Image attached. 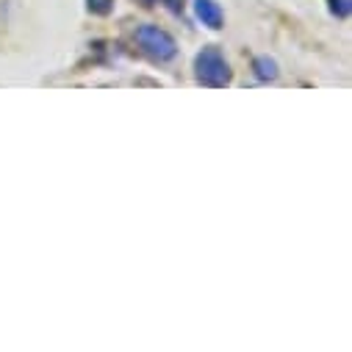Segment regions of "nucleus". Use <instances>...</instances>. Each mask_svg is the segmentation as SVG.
<instances>
[{"mask_svg": "<svg viewBox=\"0 0 352 352\" xmlns=\"http://www.w3.org/2000/svg\"><path fill=\"white\" fill-rule=\"evenodd\" d=\"M195 80L200 86H208V89H225V86H230L233 69L217 45H206L195 56Z\"/></svg>", "mask_w": 352, "mask_h": 352, "instance_id": "nucleus-1", "label": "nucleus"}, {"mask_svg": "<svg viewBox=\"0 0 352 352\" xmlns=\"http://www.w3.org/2000/svg\"><path fill=\"white\" fill-rule=\"evenodd\" d=\"M133 39H136L139 50L147 58L158 61V64L172 61L175 56H178V42H175V36L166 34L164 28H158V25H139L136 34H133Z\"/></svg>", "mask_w": 352, "mask_h": 352, "instance_id": "nucleus-2", "label": "nucleus"}, {"mask_svg": "<svg viewBox=\"0 0 352 352\" xmlns=\"http://www.w3.org/2000/svg\"><path fill=\"white\" fill-rule=\"evenodd\" d=\"M195 14L211 31H219L225 25V12H222V6L217 3V0H195Z\"/></svg>", "mask_w": 352, "mask_h": 352, "instance_id": "nucleus-3", "label": "nucleus"}, {"mask_svg": "<svg viewBox=\"0 0 352 352\" xmlns=\"http://www.w3.org/2000/svg\"><path fill=\"white\" fill-rule=\"evenodd\" d=\"M252 75L261 83H272V80L280 78V67H278V61L272 56H255L252 58Z\"/></svg>", "mask_w": 352, "mask_h": 352, "instance_id": "nucleus-4", "label": "nucleus"}, {"mask_svg": "<svg viewBox=\"0 0 352 352\" xmlns=\"http://www.w3.org/2000/svg\"><path fill=\"white\" fill-rule=\"evenodd\" d=\"M114 6H117V0H86V9L95 17H111Z\"/></svg>", "mask_w": 352, "mask_h": 352, "instance_id": "nucleus-5", "label": "nucleus"}, {"mask_svg": "<svg viewBox=\"0 0 352 352\" xmlns=\"http://www.w3.org/2000/svg\"><path fill=\"white\" fill-rule=\"evenodd\" d=\"M327 9H330L333 17L344 20V17H349V12H352V0H327Z\"/></svg>", "mask_w": 352, "mask_h": 352, "instance_id": "nucleus-6", "label": "nucleus"}, {"mask_svg": "<svg viewBox=\"0 0 352 352\" xmlns=\"http://www.w3.org/2000/svg\"><path fill=\"white\" fill-rule=\"evenodd\" d=\"M164 6H166L172 14H181V12H184V0H164Z\"/></svg>", "mask_w": 352, "mask_h": 352, "instance_id": "nucleus-7", "label": "nucleus"}, {"mask_svg": "<svg viewBox=\"0 0 352 352\" xmlns=\"http://www.w3.org/2000/svg\"><path fill=\"white\" fill-rule=\"evenodd\" d=\"M136 3H139V6H144V9H153V6L158 3V0H136Z\"/></svg>", "mask_w": 352, "mask_h": 352, "instance_id": "nucleus-8", "label": "nucleus"}]
</instances>
